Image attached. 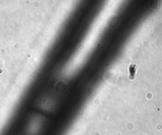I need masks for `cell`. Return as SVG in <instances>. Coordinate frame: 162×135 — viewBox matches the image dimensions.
I'll list each match as a JSON object with an SVG mask.
<instances>
[{"label": "cell", "mask_w": 162, "mask_h": 135, "mask_svg": "<svg viewBox=\"0 0 162 135\" xmlns=\"http://www.w3.org/2000/svg\"><path fill=\"white\" fill-rule=\"evenodd\" d=\"M136 70H137V67L135 65L131 64L129 66V68H128V73H129V78L131 80H133V79L135 78V73H136Z\"/></svg>", "instance_id": "obj_1"}]
</instances>
